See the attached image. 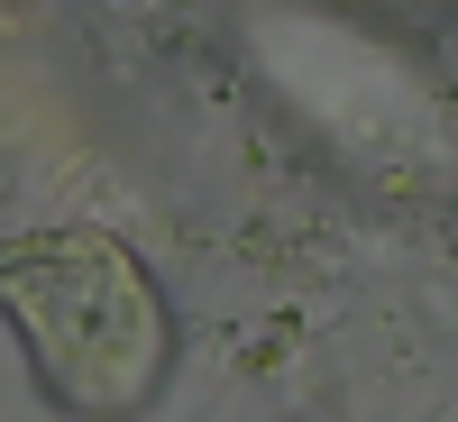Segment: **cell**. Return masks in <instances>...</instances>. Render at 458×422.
<instances>
[{
	"label": "cell",
	"mask_w": 458,
	"mask_h": 422,
	"mask_svg": "<svg viewBox=\"0 0 458 422\" xmlns=\"http://www.w3.org/2000/svg\"><path fill=\"white\" fill-rule=\"evenodd\" d=\"M367 10H386L403 28H440V19H458V0H367Z\"/></svg>",
	"instance_id": "7a4b0ae2"
},
{
	"label": "cell",
	"mask_w": 458,
	"mask_h": 422,
	"mask_svg": "<svg viewBox=\"0 0 458 422\" xmlns=\"http://www.w3.org/2000/svg\"><path fill=\"white\" fill-rule=\"evenodd\" d=\"M0 322L73 422H138L174 376V303L120 229L47 220L0 239Z\"/></svg>",
	"instance_id": "6da1fadb"
}]
</instances>
